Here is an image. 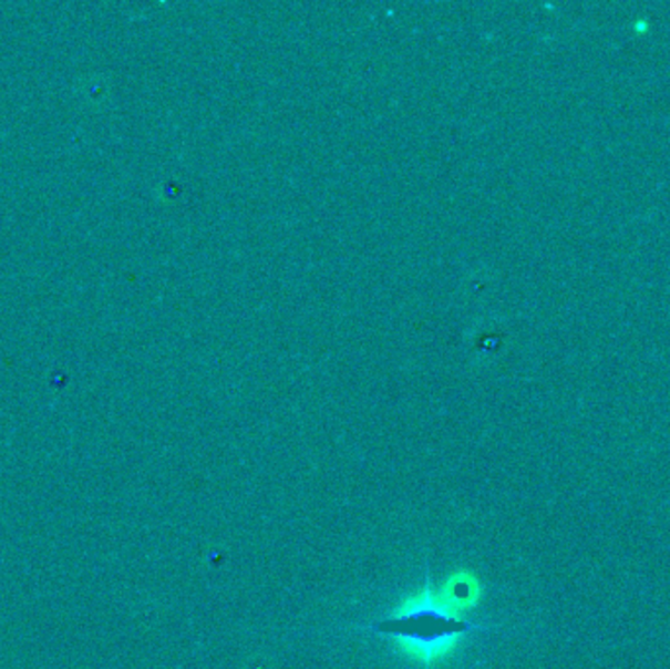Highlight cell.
<instances>
[{
  "label": "cell",
  "instance_id": "6da1fadb",
  "mask_svg": "<svg viewBox=\"0 0 670 669\" xmlns=\"http://www.w3.org/2000/svg\"><path fill=\"white\" fill-rule=\"evenodd\" d=\"M478 597L481 585L475 575L458 572L442 587L427 584L410 595L382 622L381 630L410 660L433 668L455 653L467 636L471 627L463 615L475 607Z\"/></svg>",
  "mask_w": 670,
  "mask_h": 669
}]
</instances>
